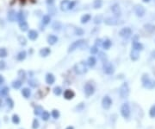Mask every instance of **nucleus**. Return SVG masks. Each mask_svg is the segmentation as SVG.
Masks as SVG:
<instances>
[{"mask_svg": "<svg viewBox=\"0 0 155 129\" xmlns=\"http://www.w3.org/2000/svg\"><path fill=\"white\" fill-rule=\"evenodd\" d=\"M142 84L147 89H153L155 87V81L149 78L148 75H144L141 78Z\"/></svg>", "mask_w": 155, "mask_h": 129, "instance_id": "nucleus-1", "label": "nucleus"}, {"mask_svg": "<svg viewBox=\"0 0 155 129\" xmlns=\"http://www.w3.org/2000/svg\"><path fill=\"white\" fill-rule=\"evenodd\" d=\"M74 71H75V73L78 75H84L85 73L87 72L86 64L84 62H78V63H77L74 66Z\"/></svg>", "mask_w": 155, "mask_h": 129, "instance_id": "nucleus-2", "label": "nucleus"}, {"mask_svg": "<svg viewBox=\"0 0 155 129\" xmlns=\"http://www.w3.org/2000/svg\"><path fill=\"white\" fill-rule=\"evenodd\" d=\"M85 41L83 40V39L75 41V42H73L70 46H69L68 52H72V51L76 50L78 48H83V46L85 45Z\"/></svg>", "mask_w": 155, "mask_h": 129, "instance_id": "nucleus-3", "label": "nucleus"}, {"mask_svg": "<svg viewBox=\"0 0 155 129\" xmlns=\"http://www.w3.org/2000/svg\"><path fill=\"white\" fill-rule=\"evenodd\" d=\"M121 114H122V117L125 118V119H129L130 117V107L129 103H123L122 106L121 107Z\"/></svg>", "mask_w": 155, "mask_h": 129, "instance_id": "nucleus-4", "label": "nucleus"}, {"mask_svg": "<svg viewBox=\"0 0 155 129\" xmlns=\"http://www.w3.org/2000/svg\"><path fill=\"white\" fill-rule=\"evenodd\" d=\"M119 93H120V96L122 98V99H124V98H127L128 96H129V87L128 83H126V82L122 83V85L121 86V87H120V91H119Z\"/></svg>", "mask_w": 155, "mask_h": 129, "instance_id": "nucleus-5", "label": "nucleus"}, {"mask_svg": "<svg viewBox=\"0 0 155 129\" xmlns=\"http://www.w3.org/2000/svg\"><path fill=\"white\" fill-rule=\"evenodd\" d=\"M131 34H132V30H131V29L129 28V27L122 28V30H120V32H119V36L124 39L129 38V37H131Z\"/></svg>", "mask_w": 155, "mask_h": 129, "instance_id": "nucleus-6", "label": "nucleus"}, {"mask_svg": "<svg viewBox=\"0 0 155 129\" xmlns=\"http://www.w3.org/2000/svg\"><path fill=\"white\" fill-rule=\"evenodd\" d=\"M103 71H104L105 74L107 75H112L114 73V71H115V69H114V66L112 65L110 62H103Z\"/></svg>", "mask_w": 155, "mask_h": 129, "instance_id": "nucleus-7", "label": "nucleus"}, {"mask_svg": "<svg viewBox=\"0 0 155 129\" xmlns=\"http://www.w3.org/2000/svg\"><path fill=\"white\" fill-rule=\"evenodd\" d=\"M133 10H134L136 16L139 17H142L146 13V10H145V8H144V6H142V5H140V4L135 5V7L133 8Z\"/></svg>", "mask_w": 155, "mask_h": 129, "instance_id": "nucleus-8", "label": "nucleus"}, {"mask_svg": "<svg viewBox=\"0 0 155 129\" xmlns=\"http://www.w3.org/2000/svg\"><path fill=\"white\" fill-rule=\"evenodd\" d=\"M103 22H104L105 24H107V25H110V26L117 25V24H120L118 19H117L116 17H109L104 18L103 19Z\"/></svg>", "mask_w": 155, "mask_h": 129, "instance_id": "nucleus-9", "label": "nucleus"}, {"mask_svg": "<svg viewBox=\"0 0 155 129\" xmlns=\"http://www.w3.org/2000/svg\"><path fill=\"white\" fill-rule=\"evenodd\" d=\"M94 92H95V88H94L93 85H92L91 83H86L85 86V94H86V96H90L92 95V94H94Z\"/></svg>", "mask_w": 155, "mask_h": 129, "instance_id": "nucleus-10", "label": "nucleus"}, {"mask_svg": "<svg viewBox=\"0 0 155 129\" xmlns=\"http://www.w3.org/2000/svg\"><path fill=\"white\" fill-rule=\"evenodd\" d=\"M112 105V100L110 96H104L102 101V106L104 109H110V107Z\"/></svg>", "mask_w": 155, "mask_h": 129, "instance_id": "nucleus-11", "label": "nucleus"}, {"mask_svg": "<svg viewBox=\"0 0 155 129\" xmlns=\"http://www.w3.org/2000/svg\"><path fill=\"white\" fill-rule=\"evenodd\" d=\"M111 10H112V12H113V14L116 17H121V15H122V10H121L120 5H119L118 3H115V4L112 5Z\"/></svg>", "mask_w": 155, "mask_h": 129, "instance_id": "nucleus-12", "label": "nucleus"}, {"mask_svg": "<svg viewBox=\"0 0 155 129\" xmlns=\"http://www.w3.org/2000/svg\"><path fill=\"white\" fill-rule=\"evenodd\" d=\"M74 96H75V93L72 89H66L64 92V98L66 100H72L74 98Z\"/></svg>", "mask_w": 155, "mask_h": 129, "instance_id": "nucleus-13", "label": "nucleus"}, {"mask_svg": "<svg viewBox=\"0 0 155 129\" xmlns=\"http://www.w3.org/2000/svg\"><path fill=\"white\" fill-rule=\"evenodd\" d=\"M132 47H133V49H136V50H138V51H141V50H143V49H144L143 44H142L141 43L139 42V41H137V40L133 41Z\"/></svg>", "mask_w": 155, "mask_h": 129, "instance_id": "nucleus-14", "label": "nucleus"}, {"mask_svg": "<svg viewBox=\"0 0 155 129\" xmlns=\"http://www.w3.org/2000/svg\"><path fill=\"white\" fill-rule=\"evenodd\" d=\"M8 19L10 22H15L16 19H17V13L14 10H10L8 12Z\"/></svg>", "mask_w": 155, "mask_h": 129, "instance_id": "nucleus-15", "label": "nucleus"}, {"mask_svg": "<svg viewBox=\"0 0 155 129\" xmlns=\"http://www.w3.org/2000/svg\"><path fill=\"white\" fill-rule=\"evenodd\" d=\"M28 37L30 40L32 41H35L38 38V32L36 30H30L28 32Z\"/></svg>", "mask_w": 155, "mask_h": 129, "instance_id": "nucleus-16", "label": "nucleus"}, {"mask_svg": "<svg viewBox=\"0 0 155 129\" xmlns=\"http://www.w3.org/2000/svg\"><path fill=\"white\" fill-rule=\"evenodd\" d=\"M140 57V51L136 50V49H132L130 52V58L133 61H137Z\"/></svg>", "mask_w": 155, "mask_h": 129, "instance_id": "nucleus-17", "label": "nucleus"}, {"mask_svg": "<svg viewBox=\"0 0 155 129\" xmlns=\"http://www.w3.org/2000/svg\"><path fill=\"white\" fill-rule=\"evenodd\" d=\"M54 82H55L54 76H53V74H51V73L47 74V76H46V82H47L48 85H52V84L54 83Z\"/></svg>", "mask_w": 155, "mask_h": 129, "instance_id": "nucleus-18", "label": "nucleus"}, {"mask_svg": "<svg viewBox=\"0 0 155 129\" xmlns=\"http://www.w3.org/2000/svg\"><path fill=\"white\" fill-rule=\"evenodd\" d=\"M58 40H59L58 37L54 35H50L47 37V43H48V44H50V45H54V44L58 42Z\"/></svg>", "mask_w": 155, "mask_h": 129, "instance_id": "nucleus-19", "label": "nucleus"}, {"mask_svg": "<svg viewBox=\"0 0 155 129\" xmlns=\"http://www.w3.org/2000/svg\"><path fill=\"white\" fill-rule=\"evenodd\" d=\"M70 1L69 0H63V1L60 3V10L62 11H66L68 10V5Z\"/></svg>", "mask_w": 155, "mask_h": 129, "instance_id": "nucleus-20", "label": "nucleus"}, {"mask_svg": "<svg viewBox=\"0 0 155 129\" xmlns=\"http://www.w3.org/2000/svg\"><path fill=\"white\" fill-rule=\"evenodd\" d=\"M111 45H112V43L110 39H106V40H104L102 43V47L104 49H109L110 47H111Z\"/></svg>", "mask_w": 155, "mask_h": 129, "instance_id": "nucleus-21", "label": "nucleus"}, {"mask_svg": "<svg viewBox=\"0 0 155 129\" xmlns=\"http://www.w3.org/2000/svg\"><path fill=\"white\" fill-rule=\"evenodd\" d=\"M50 53H51V50H50V49H48V48H43V49H42L40 50V55H42V57L47 56Z\"/></svg>", "mask_w": 155, "mask_h": 129, "instance_id": "nucleus-22", "label": "nucleus"}, {"mask_svg": "<svg viewBox=\"0 0 155 129\" xmlns=\"http://www.w3.org/2000/svg\"><path fill=\"white\" fill-rule=\"evenodd\" d=\"M22 94L24 98H29V96L31 95V91L28 87H24L22 89Z\"/></svg>", "mask_w": 155, "mask_h": 129, "instance_id": "nucleus-23", "label": "nucleus"}, {"mask_svg": "<svg viewBox=\"0 0 155 129\" xmlns=\"http://www.w3.org/2000/svg\"><path fill=\"white\" fill-rule=\"evenodd\" d=\"M97 63V60L94 56H90L89 57L88 61H87V64H88L89 67H94Z\"/></svg>", "mask_w": 155, "mask_h": 129, "instance_id": "nucleus-24", "label": "nucleus"}, {"mask_svg": "<svg viewBox=\"0 0 155 129\" xmlns=\"http://www.w3.org/2000/svg\"><path fill=\"white\" fill-rule=\"evenodd\" d=\"M90 18H91V16H90V14H85V15H84L83 17H82L81 24H86V23H88L89 21L90 20Z\"/></svg>", "mask_w": 155, "mask_h": 129, "instance_id": "nucleus-25", "label": "nucleus"}, {"mask_svg": "<svg viewBox=\"0 0 155 129\" xmlns=\"http://www.w3.org/2000/svg\"><path fill=\"white\" fill-rule=\"evenodd\" d=\"M19 27H20V30H22V31H27L28 29V24H27L26 21L19 23Z\"/></svg>", "mask_w": 155, "mask_h": 129, "instance_id": "nucleus-26", "label": "nucleus"}, {"mask_svg": "<svg viewBox=\"0 0 155 129\" xmlns=\"http://www.w3.org/2000/svg\"><path fill=\"white\" fill-rule=\"evenodd\" d=\"M25 58H26V51H24V50L19 52L17 56V59L18 61H23Z\"/></svg>", "mask_w": 155, "mask_h": 129, "instance_id": "nucleus-27", "label": "nucleus"}, {"mask_svg": "<svg viewBox=\"0 0 155 129\" xmlns=\"http://www.w3.org/2000/svg\"><path fill=\"white\" fill-rule=\"evenodd\" d=\"M103 5L102 0H94L93 2V7L94 9H100Z\"/></svg>", "mask_w": 155, "mask_h": 129, "instance_id": "nucleus-28", "label": "nucleus"}, {"mask_svg": "<svg viewBox=\"0 0 155 129\" xmlns=\"http://www.w3.org/2000/svg\"><path fill=\"white\" fill-rule=\"evenodd\" d=\"M17 20L19 21V23L25 21V15H24L23 11H22V10H21V11L19 12L18 14H17Z\"/></svg>", "mask_w": 155, "mask_h": 129, "instance_id": "nucleus-29", "label": "nucleus"}, {"mask_svg": "<svg viewBox=\"0 0 155 129\" xmlns=\"http://www.w3.org/2000/svg\"><path fill=\"white\" fill-rule=\"evenodd\" d=\"M50 21H51V17H49L48 15L43 16V17H42V24H43L44 25H47V24H48L49 23H50Z\"/></svg>", "mask_w": 155, "mask_h": 129, "instance_id": "nucleus-30", "label": "nucleus"}, {"mask_svg": "<svg viewBox=\"0 0 155 129\" xmlns=\"http://www.w3.org/2000/svg\"><path fill=\"white\" fill-rule=\"evenodd\" d=\"M12 87H13L14 88H16V89L20 88V87H22V82H21V81H19V80L15 81V82H13V83H12Z\"/></svg>", "mask_w": 155, "mask_h": 129, "instance_id": "nucleus-31", "label": "nucleus"}, {"mask_svg": "<svg viewBox=\"0 0 155 129\" xmlns=\"http://www.w3.org/2000/svg\"><path fill=\"white\" fill-rule=\"evenodd\" d=\"M49 118H50V114H49V113L47 112V111H43L42 114V119L43 120V121H47Z\"/></svg>", "mask_w": 155, "mask_h": 129, "instance_id": "nucleus-32", "label": "nucleus"}, {"mask_svg": "<svg viewBox=\"0 0 155 129\" xmlns=\"http://www.w3.org/2000/svg\"><path fill=\"white\" fill-rule=\"evenodd\" d=\"M43 112V108L41 106H37L35 108V115H41Z\"/></svg>", "mask_w": 155, "mask_h": 129, "instance_id": "nucleus-33", "label": "nucleus"}, {"mask_svg": "<svg viewBox=\"0 0 155 129\" xmlns=\"http://www.w3.org/2000/svg\"><path fill=\"white\" fill-rule=\"evenodd\" d=\"M74 35H76V36L84 35V30L81 28H79V27H78V28H76L75 30H74Z\"/></svg>", "mask_w": 155, "mask_h": 129, "instance_id": "nucleus-34", "label": "nucleus"}, {"mask_svg": "<svg viewBox=\"0 0 155 129\" xmlns=\"http://www.w3.org/2000/svg\"><path fill=\"white\" fill-rule=\"evenodd\" d=\"M53 93H54L55 95H60L62 93V89L60 87H59V86H57V87H55L54 88H53Z\"/></svg>", "mask_w": 155, "mask_h": 129, "instance_id": "nucleus-35", "label": "nucleus"}, {"mask_svg": "<svg viewBox=\"0 0 155 129\" xmlns=\"http://www.w3.org/2000/svg\"><path fill=\"white\" fill-rule=\"evenodd\" d=\"M145 28H146V30L150 32H155V26L153 25V24H146Z\"/></svg>", "mask_w": 155, "mask_h": 129, "instance_id": "nucleus-36", "label": "nucleus"}, {"mask_svg": "<svg viewBox=\"0 0 155 129\" xmlns=\"http://www.w3.org/2000/svg\"><path fill=\"white\" fill-rule=\"evenodd\" d=\"M12 122L14 124H19L20 123V118H19V116L17 115V114H14L12 116Z\"/></svg>", "mask_w": 155, "mask_h": 129, "instance_id": "nucleus-37", "label": "nucleus"}, {"mask_svg": "<svg viewBox=\"0 0 155 129\" xmlns=\"http://www.w3.org/2000/svg\"><path fill=\"white\" fill-rule=\"evenodd\" d=\"M60 28H61V24H60V22H54L53 24V29L54 30H60Z\"/></svg>", "mask_w": 155, "mask_h": 129, "instance_id": "nucleus-38", "label": "nucleus"}, {"mask_svg": "<svg viewBox=\"0 0 155 129\" xmlns=\"http://www.w3.org/2000/svg\"><path fill=\"white\" fill-rule=\"evenodd\" d=\"M98 56H99V59H100L101 61H103V62H106L105 61L107 60V56H106V55H105L104 53H103V52H99L98 53Z\"/></svg>", "mask_w": 155, "mask_h": 129, "instance_id": "nucleus-39", "label": "nucleus"}, {"mask_svg": "<svg viewBox=\"0 0 155 129\" xmlns=\"http://www.w3.org/2000/svg\"><path fill=\"white\" fill-rule=\"evenodd\" d=\"M52 116H53L54 119H58V118L60 117V112H59L58 110H56V109H53V110L52 111Z\"/></svg>", "mask_w": 155, "mask_h": 129, "instance_id": "nucleus-40", "label": "nucleus"}, {"mask_svg": "<svg viewBox=\"0 0 155 129\" xmlns=\"http://www.w3.org/2000/svg\"><path fill=\"white\" fill-rule=\"evenodd\" d=\"M102 21H103V17L101 15L97 16V17H95V19H94V23H95L96 24H99Z\"/></svg>", "mask_w": 155, "mask_h": 129, "instance_id": "nucleus-41", "label": "nucleus"}, {"mask_svg": "<svg viewBox=\"0 0 155 129\" xmlns=\"http://www.w3.org/2000/svg\"><path fill=\"white\" fill-rule=\"evenodd\" d=\"M6 103H7V105H8V107H10V108H12V107H14V102H13V101L10 99V98H7Z\"/></svg>", "mask_w": 155, "mask_h": 129, "instance_id": "nucleus-42", "label": "nucleus"}, {"mask_svg": "<svg viewBox=\"0 0 155 129\" xmlns=\"http://www.w3.org/2000/svg\"><path fill=\"white\" fill-rule=\"evenodd\" d=\"M39 128V121L37 119H35L33 121V124H32V128L33 129H37Z\"/></svg>", "mask_w": 155, "mask_h": 129, "instance_id": "nucleus-43", "label": "nucleus"}, {"mask_svg": "<svg viewBox=\"0 0 155 129\" xmlns=\"http://www.w3.org/2000/svg\"><path fill=\"white\" fill-rule=\"evenodd\" d=\"M90 52L91 54H93V55H95V54H97V53H98V48H97V46H93V47L90 48Z\"/></svg>", "mask_w": 155, "mask_h": 129, "instance_id": "nucleus-44", "label": "nucleus"}, {"mask_svg": "<svg viewBox=\"0 0 155 129\" xmlns=\"http://www.w3.org/2000/svg\"><path fill=\"white\" fill-rule=\"evenodd\" d=\"M7 50L5 49H0V57H6Z\"/></svg>", "mask_w": 155, "mask_h": 129, "instance_id": "nucleus-45", "label": "nucleus"}, {"mask_svg": "<svg viewBox=\"0 0 155 129\" xmlns=\"http://www.w3.org/2000/svg\"><path fill=\"white\" fill-rule=\"evenodd\" d=\"M18 41H19V43H20V44H22V45H26V43H27L26 39L24 38L23 37H19Z\"/></svg>", "mask_w": 155, "mask_h": 129, "instance_id": "nucleus-46", "label": "nucleus"}, {"mask_svg": "<svg viewBox=\"0 0 155 129\" xmlns=\"http://www.w3.org/2000/svg\"><path fill=\"white\" fill-rule=\"evenodd\" d=\"M76 3H77V1H72L69 3V5H68V10H72V9L75 7Z\"/></svg>", "mask_w": 155, "mask_h": 129, "instance_id": "nucleus-47", "label": "nucleus"}, {"mask_svg": "<svg viewBox=\"0 0 155 129\" xmlns=\"http://www.w3.org/2000/svg\"><path fill=\"white\" fill-rule=\"evenodd\" d=\"M28 84H29V86H31L32 87H35L37 86V83L35 80H28Z\"/></svg>", "mask_w": 155, "mask_h": 129, "instance_id": "nucleus-48", "label": "nucleus"}, {"mask_svg": "<svg viewBox=\"0 0 155 129\" xmlns=\"http://www.w3.org/2000/svg\"><path fill=\"white\" fill-rule=\"evenodd\" d=\"M9 93V88L7 87H4L1 91V94L2 95H6L7 94Z\"/></svg>", "mask_w": 155, "mask_h": 129, "instance_id": "nucleus-49", "label": "nucleus"}, {"mask_svg": "<svg viewBox=\"0 0 155 129\" xmlns=\"http://www.w3.org/2000/svg\"><path fill=\"white\" fill-rule=\"evenodd\" d=\"M18 76H20L21 78H22V80L23 79H25V76H26V73H25V71H23V70H20L18 72Z\"/></svg>", "mask_w": 155, "mask_h": 129, "instance_id": "nucleus-50", "label": "nucleus"}, {"mask_svg": "<svg viewBox=\"0 0 155 129\" xmlns=\"http://www.w3.org/2000/svg\"><path fill=\"white\" fill-rule=\"evenodd\" d=\"M103 43L102 42V39L100 38H97V40H96V43H95V46H97V47H99V46H101Z\"/></svg>", "mask_w": 155, "mask_h": 129, "instance_id": "nucleus-51", "label": "nucleus"}, {"mask_svg": "<svg viewBox=\"0 0 155 129\" xmlns=\"http://www.w3.org/2000/svg\"><path fill=\"white\" fill-rule=\"evenodd\" d=\"M150 116L151 117H155V105L154 107H152V108H151L150 110Z\"/></svg>", "mask_w": 155, "mask_h": 129, "instance_id": "nucleus-52", "label": "nucleus"}, {"mask_svg": "<svg viewBox=\"0 0 155 129\" xmlns=\"http://www.w3.org/2000/svg\"><path fill=\"white\" fill-rule=\"evenodd\" d=\"M6 67V64L3 61H0V70H3V69H5Z\"/></svg>", "mask_w": 155, "mask_h": 129, "instance_id": "nucleus-53", "label": "nucleus"}, {"mask_svg": "<svg viewBox=\"0 0 155 129\" xmlns=\"http://www.w3.org/2000/svg\"><path fill=\"white\" fill-rule=\"evenodd\" d=\"M49 11H50L51 14L54 15V13H55V9H54V7H53V5H50V7H49Z\"/></svg>", "mask_w": 155, "mask_h": 129, "instance_id": "nucleus-54", "label": "nucleus"}, {"mask_svg": "<svg viewBox=\"0 0 155 129\" xmlns=\"http://www.w3.org/2000/svg\"><path fill=\"white\" fill-rule=\"evenodd\" d=\"M47 3L48 5H53L54 3V0H47Z\"/></svg>", "mask_w": 155, "mask_h": 129, "instance_id": "nucleus-55", "label": "nucleus"}, {"mask_svg": "<svg viewBox=\"0 0 155 129\" xmlns=\"http://www.w3.org/2000/svg\"><path fill=\"white\" fill-rule=\"evenodd\" d=\"M3 82H4V79H3V76H2L1 75H0V85H1V84H3Z\"/></svg>", "mask_w": 155, "mask_h": 129, "instance_id": "nucleus-56", "label": "nucleus"}, {"mask_svg": "<svg viewBox=\"0 0 155 129\" xmlns=\"http://www.w3.org/2000/svg\"><path fill=\"white\" fill-rule=\"evenodd\" d=\"M151 55H152V57H154V58H155V50H154L152 52V54H151Z\"/></svg>", "mask_w": 155, "mask_h": 129, "instance_id": "nucleus-57", "label": "nucleus"}, {"mask_svg": "<svg viewBox=\"0 0 155 129\" xmlns=\"http://www.w3.org/2000/svg\"><path fill=\"white\" fill-rule=\"evenodd\" d=\"M66 129H74V128H73V127H71V126H69V127H67V128H66Z\"/></svg>", "mask_w": 155, "mask_h": 129, "instance_id": "nucleus-58", "label": "nucleus"}, {"mask_svg": "<svg viewBox=\"0 0 155 129\" xmlns=\"http://www.w3.org/2000/svg\"><path fill=\"white\" fill-rule=\"evenodd\" d=\"M142 1H143L144 3H148V2H150V0H142Z\"/></svg>", "mask_w": 155, "mask_h": 129, "instance_id": "nucleus-59", "label": "nucleus"}]
</instances>
